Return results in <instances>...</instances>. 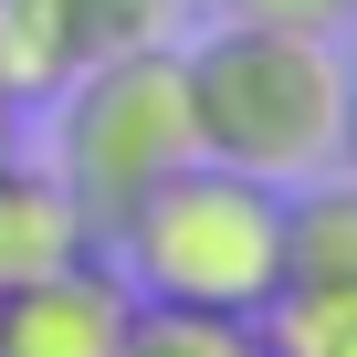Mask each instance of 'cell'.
Masks as SVG:
<instances>
[{
  "mask_svg": "<svg viewBox=\"0 0 357 357\" xmlns=\"http://www.w3.org/2000/svg\"><path fill=\"white\" fill-rule=\"evenodd\" d=\"M53 105H63L53 168H63V190L84 200L95 242L126 221L137 190H158L178 158H200V137H190V84H178V53H168V43H147V53H95Z\"/></svg>",
  "mask_w": 357,
  "mask_h": 357,
  "instance_id": "obj_3",
  "label": "cell"
},
{
  "mask_svg": "<svg viewBox=\"0 0 357 357\" xmlns=\"http://www.w3.org/2000/svg\"><path fill=\"white\" fill-rule=\"evenodd\" d=\"M252 336L263 357H357V284H284Z\"/></svg>",
  "mask_w": 357,
  "mask_h": 357,
  "instance_id": "obj_8",
  "label": "cell"
},
{
  "mask_svg": "<svg viewBox=\"0 0 357 357\" xmlns=\"http://www.w3.org/2000/svg\"><path fill=\"white\" fill-rule=\"evenodd\" d=\"M190 84V137L200 158L242 168V178H315L336 158V105H347V63L326 53V32H263V22H221L211 43L178 53Z\"/></svg>",
  "mask_w": 357,
  "mask_h": 357,
  "instance_id": "obj_2",
  "label": "cell"
},
{
  "mask_svg": "<svg viewBox=\"0 0 357 357\" xmlns=\"http://www.w3.org/2000/svg\"><path fill=\"white\" fill-rule=\"evenodd\" d=\"M84 63L74 0H0V105H53Z\"/></svg>",
  "mask_w": 357,
  "mask_h": 357,
  "instance_id": "obj_6",
  "label": "cell"
},
{
  "mask_svg": "<svg viewBox=\"0 0 357 357\" xmlns=\"http://www.w3.org/2000/svg\"><path fill=\"white\" fill-rule=\"evenodd\" d=\"M116 273L147 305H211V315H263L284 294V190L242 178L221 158H178L158 190L126 200L105 231Z\"/></svg>",
  "mask_w": 357,
  "mask_h": 357,
  "instance_id": "obj_1",
  "label": "cell"
},
{
  "mask_svg": "<svg viewBox=\"0 0 357 357\" xmlns=\"http://www.w3.org/2000/svg\"><path fill=\"white\" fill-rule=\"evenodd\" d=\"M22 158V105H0V168Z\"/></svg>",
  "mask_w": 357,
  "mask_h": 357,
  "instance_id": "obj_13",
  "label": "cell"
},
{
  "mask_svg": "<svg viewBox=\"0 0 357 357\" xmlns=\"http://www.w3.org/2000/svg\"><path fill=\"white\" fill-rule=\"evenodd\" d=\"M284 284H357V178L284 200Z\"/></svg>",
  "mask_w": 357,
  "mask_h": 357,
  "instance_id": "obj_7",
  "label": "cell"
},
{
  "mask_svg": "<svg viewBox=\"0 0 357 357\" xmlns=\"http://www.w3.org/2000/svg\"><path fill=\"white\" fill-rule=\"evenodd\" d=\"M231 22H263V32H336L347 0H221Z\"/></svg>",
  "mask_w": 357,
  "mask_h": 357,
  "instance_id": "obj_11",
  "label": "cell"
},
{
  "mask_svg": "<svg viewBox=\"0 0 357 357\" xmlns=\"http://www.w3.org/2000/svg\"><path fill=\"white\" fill-rule=\"evenodd\" d=\"M74 32L84 53H147L178 32V0H74Z\"/></svg>",
  "mask_w": 357,
  "mask_h": 357,
  "instance_id": "obj_10",
  "label": "cell"
},
{
  "mask_svg": "<svg viewBox=\"0 0 357 357\" xmlns=\"http://www.w3.org/2000/svg\"><path fill=\"white\" fill-rule=\"evenodd\" d=\"M84 252H105V242H95L84 200L63 190V168L11 158L0 168V294H22V284H43V273H63Z\"/></svg>",
  "mask_w": 357,
  "mask_h": 357,
  "instance_id": "obj_5",
  "label": "cell"
},
{
  "mask_svg": "<svg viewBox=\"0 0 357 357\" xmlns=\"http://www.w3.org/2000/svg\"><path fill=\"white\" fill-rule=\"evenodd\" d=\"M126 315H137V284L105 252H84L22 294H0V357H116Z\"/></svg>",
  "mask_w": 357,
  "mask_h": 357,
  "instance_id": "obj_4",
  "label": "cell"
},
{
  "mask_svg": "<svg viewBox=\"0 0 357 357\" xmlns=\"http://www.w3.org/2000/svg\"><path fill=\"white\" fill-rule=\"evenodd\" d=\"M116 357H263V336H252V315H211V305H147V294H137V315H126Z\"/></svg>",
  "mask_w": 357,
  "mask_h": 357,
  "instance_id": "obj_9",
  "label": "cell"
},
{
  "mask_svg": "<svg viewBox=\"0 0 357 357\" xmlns=\"http://www.w3.org/2000/svg\"><path fill=\"white\" fill-rule=\"evenodd\" d=\"M336 168L357 178V74H347V105H336Z\"/></svg>",
  "mask_w": 357,
  "mask_h": 357,
  "instance_id": "obj_12",
  "label": "cell"
},
{
  "mask_svg": "<svg viewBox=\"0 0 357 357\" xmlns=\"http://www.w3.org/2000/svg\"><path fill=\"white\" fill-rule=\"evenodd\" d=\"M347 11H357V0H347Z\"/></svg>",
  "mask_w": 357,
  "mask_h": 357,
  "instance_id": "obj_14",
  "label": "cell"
}]
</instances>
